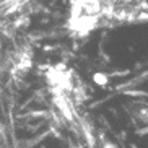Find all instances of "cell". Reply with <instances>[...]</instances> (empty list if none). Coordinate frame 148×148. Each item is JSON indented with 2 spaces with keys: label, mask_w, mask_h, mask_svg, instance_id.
I'll list each match as a JSON object with an SVG mask.
<instances>
[{
  "label": "cell",
  "mask_w": 148,
  "mask_h": 148,
  "mask_svg": "<svg viewBox=\"0 0 148 148\" xmlns=\"http://www.w3.org/2000/svg\"><path fill=\"white\" fill-rule=\"evenodd\" d=\"M83 135H85V138H86V142L91 147H95L96 145V138H95V135H93L91 132V127L88 125V122H83Z\"/></svg>",
  "instance_id": "2"
},
{
  "label": "cell",
  "mask_w": 148,
  "mask_h": 148,
  "mask_svg": "<svg viewBox=\"0 0 148 148\" xmlns=\"http://www.w3.org/2000/svg\"><path fill=\"white\" fill-rule=\"evenodd\" d=\"M52 103L56 104V108L59 109V112L67 122H73V111H72V104L69 103L65 93H57L52 95Z\"/></svg>",
  "instance_id": "1"
},
{
  "label": "cell",
  "mask_w": 148,
  "mask_h": 148,
  "mask_svg": "<svg viewBox=\"0 0 148 148\" xmlns=\"http://www.w3.org/2000/svg\"><path fill=\"white\" fill-rule=\"evenodd\" d=\"M93 82H95L98 86H106V85L109 83V78H108V75H106V73L98 72V73L93 75Z\"/></svg>",
  "instance_id": "3"
},
{
  "label": "cell",
  "mask_w": 148,
  "mask_h": 148,
  "mask_svg": "<svg viewBox=\"0 0 148 148\" xmlns=\"http://www.w3.org/2000/svg\"><path fill=\"white\" fill-rule=\"evenodd\" d=\"M98 138L101 140V148H117V145L112 143L111 140H106L104 134H99V135H98Z\"/></svg>",
  "instance_id": "4"
},
{
  "label": "cell",
  "mask_w": 148,
  "mask_h": 148,
  "mask_svg": "<svg viewBox=\"0 0 148 148\" xmlns=\"http://www.w3.org/2000/svg\"><path fill=\"white\" fill-rule=\"evenodd\" d=\"M28 25H29V18H25V16H20L16 21L13 23V26H15V28H23V26L26 28Z\"/></svg>",
  "instance_id": "5"
}]
</instances>
